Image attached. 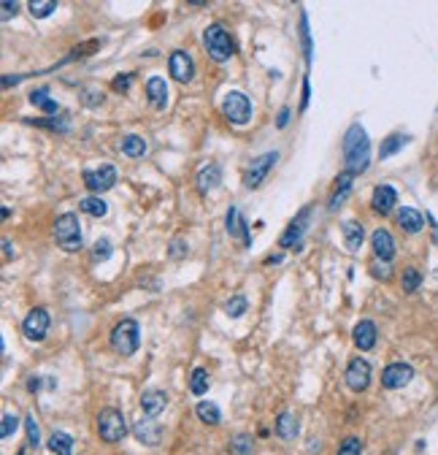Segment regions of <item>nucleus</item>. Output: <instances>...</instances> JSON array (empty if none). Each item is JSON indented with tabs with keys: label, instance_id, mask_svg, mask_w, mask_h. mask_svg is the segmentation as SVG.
<instances>
[{
	"label": "nucleus",
	"instance_id": "obj_1",
	"mask_svg": "<svg viewBox=\"0 0 438 455\" xmlns=\"http://www.w3.org/2000/svg\"><path fill=\"white\" fill-rule=\"evenodd\" d=\"M344 163H347V171L349 174H365L368 171V163H371V141L368 133L360 122L349 125L347 136H344Z\"/></svg>",
	"mask_w": 438,
	"mask_h": 455
},
{
	"label": "nucleus",
	"instance_id": "obj_2",
	"mask_svg": "<svg viewBox=\"0 0 438 455\" xmlns=\"http://www.w3.org/2000/svg\"><path fill=\"white\" fill-rule=\"evenodd\" d=\"M138 344H141L138 322H135L132 318L119 320V322L114 325V331H111V347H114L122 358H130V355H135Z\"/></svg>",
	"mask_w": 438,
	"mask_h": 455
},
{
	"label": "nucleus",
	"instance_id": "obj_3",
	"mask_svg": "<svg viewBox=\"0 0 438 455\" xmlns=\"http://www.w3.org/2000/svg\"><path fill=\"white\" fill-rule=\"evenodd\" d=\"M203 44H206V52L211 54L214 63H227L235 54V44L222 25H209L203 30Z\"/></svg>",
	"mask_w": 438,
	"mask_h": 455
},
{
	"label": "nucleus",
	"instance_id": "obj_4",
	"mask_svg": "<svg viewBox=\"0 0 438 455\" xmlns=\"http://www.w3.org/2000/svg\"><path fill=\"white\" fill-rule=\"evenodd\" d=\"M97 434L108 445L122 442L128 436V420H125V414L119 410H114V407H106V410L97 414Z\"/></svg>",
	"mask_w": 438,
	"mask_h": 455
},
{
	"label": "nucleus",
	"instance_id": "obj_5",
	"mask_svg": "<svg viewBox=\"0 0 438 455\" xmlns=\"http://www.w3.org/2000/svg\"><path fill=\"white\" fill-rule=\"evenodd\" d=\"M54 238L65 252H79L82 249V223L76 214H60L54 220Z\"/></svg>",
	"mask_w": 438,
	"mask_h": 455
},
{
	"label": "nucleus",
	"instance_id": "obj_6",
	"mask_svg": "<svg viewBox=\"0 0 438 455\" xmlns=\"http://www.w3.org/2000/svg\"><path fill=\"white\" fill-rule=\"evenodd\" d=\"M222 111L233 125H246L252 120V100L238 90H230L222 100Z\"/></svg>",
	"mask_w": 438,
	"mask_h": 455
},
{
	"label": "nucleus",
	"instance_id": "obj_7",
	"mask_svg": "<svg viewBox=\"0 0 438 455\" xmlns=\"http://www.w3.org/2000/svg\"><path fill=\"white\" fill-rule=\"evenodd\" d=\"M276 160H279V152H265V155H260V157H255V160H252V166L246 168L244 184H246L249 190H257V187L265 182L268 171L276 166Z\"/></svg>",
	"mask_w": 438,
	"mask_h": 455
},
{
	"label": "nucleus",
	"instance_id": "obj_8",
	"mask_svg": "<svg viewBox=\"0 0 438 455\" xmlns=\"http://www.w3.org/2000/svg\"><path fill=\"white\" fill-rule=\"evenodd\" d=\"M82 177H84V184L92 192H106L117 184V168L111 163H103L100 168H87Z\"/></svg>",
	"mask_w": 438,
	"mask_h": 455
},
{
	"label": "nucleus",
	"instance_id": "obj_9",
	"mask_svg": "<svg viewBox=\"0 0 438 455\" xmlns=\"http://www.w3.org/2000/svg\"><path fill=\"white\" fill-rule=\"evenodd\" d=\"M308 223H311V206H303L301 212H298V217L287 225V230L281 233V238H279V244L281 247H301V241H303V236H306L308 230Z\"/></svg>",
	"mask_w": 438,
	"mask_h": 455
},
{
	"label": "nucleus",
	"instance_id": "obj_10",
	"mask_svg": "<svg viewBox=\"0 0 438 455\" xmlns=\"http://www.w3.org/2000/svg\"><path fill=\"white\" fill-rule=\"evenodd\" d=\"M344 379H347L349 390H354V393L368 390V385H371V364L365 358H351L349 366H347Z\"/></svg>",
	"mask_w": 438,
	"mask_h": 455
},
{
	"label": "nucleus",
	"instance_id": "obj_11",
	"mask_svg": "<svg viewBox=\"0 0 438 455\" xmlns=\"http://www.w3.org/2000/svg\"><path fill=\"white\" fill-rule=\"evenodd\" d=\"M22 331H25V336H27L30 342H44L46 331H49V312H46L44 307L30 309V315L22 322Z\"/></svg>",
	"mask_w": 438,
	"mask_h": 455
},
{
	"label": "nucleus",
	"instance_id": "obj_12",
	"mask_svg": "<svg viewBox=\"0 0 438 455\" xmlns=\"http://www.w3.org/2000/svg\"><path fill=\"white\" fill-rule=\"evenodd\" d=\"M132 436H135L141 445H146V447H157L160 439H163V425H160L154 417H143V420H138V423L132 425Z\"/></svg>",
	"mask_w": 438,
	"mask_h": 455
},
{
	"label": "nucleus",
	"instance_id": "obj_13",
	"mask_svg": "<svg viewBox=\"0 0 438 455\" xmlns=\"http://www.w3.org/2000/svg\"><path fill=\"white\" fill-rule=\"evenodd\" d=\"M414 379V368L408 364H390L382 371V385L387 390H400Z\"/></svg>",
	"mask_w": 438,
	"mask_h": 455
},
{
	"label": "nucleus",
	"instance_id": "obj_14",
	"mask_svg": "<svg viewBox=\"0 0 438 455\" xmlns=\"http://www.w3.org/2000/svg\"><path fill=\"white\" fill-rule=\"evenodd\" d=\"M168 71H171V76H174L176 82H189L195 76V63H192V57L187 52L176 49V52H171V57H168Z\"/></svg>",
	"mask_w": 438,
	"mask_h": 455
},
{
	"label": "nucleus",
	"instance_id": "obj_15",
	"mask_svg": "<svg viewBox=\"0 0 438 455\" xmlns=\"http://www.w3.org/2000/svg\"><path fill=\"white\" fill-rule=\"evenodd\" d=\"M371 206H373V212H379V214H390L395 206H397V192H395V187L379 184V187L373 190Z\"/></svg>",
	"mask_w": 438,
	"mask_h": 455
},
{
	"label": "nucleus",
	"instance_id": "obj_16",
	"mask_svg": "<svg viewBox=\"0 0 438 455\" xmlns=\"http://www.w3.org/2000/svg\"><path fill=\"white\" fill-rule=\"evenodd\" d=\"M224 225H227L230 238H241V241H244V247H252V233H249V225L241 220V214H238V209H235V206H230V209H227Z\"/></svg>",
	"mask_w": 438,
	"mask_h": 455
},
{
	"label": "nucleus",
	"instance_id": "obj_17",
	"mask_svg": "<svg viewBox=\"0 0 438 455\" xmlns=\"http://www.w3.org/2000/svg\"><path fill=\"white\" fill-rule=\"evenodd\" d=\"M371 244H373V255L379 258V260H393L395 258V238L390 230H384V228H379L373 236H371Z\"/></svg>",
	"mask_w": 438,
	"mask_h": 455
},
{
	"label": "nucleus",
	"instance_id": "obj_18",
	"mask_svg": "<svg viewBox=\"0 0 438 455\" xmlns=\"http://www.w3.org/2000/svg\"><path fill=\"white\" fill-rule=\"evenodd\" d=\"M351 336H354V344H357L362 353H368V350L376 347V325H373L371 320H360V322L354 325Z\"/></svg>",
	"mask_w": 438,
	"mask_h": 455
},
{
	"label": "nucleus",
	"instance_id": "obj_19",
	"mask_svg": "<svg viewBox=\"0 0 438 455\" xmlns=\"http://www.w3.org/2000/svg\"><path fill=\"white\" fill-rule=\"evenodd\" d=\"M165 407H168V396L163 390H146L141 396V410L146 417H157L160 412H165Z\"/></svg>",
	"mask_w": 438,
	"mask_h": 455
},
{
	"label": "nucleus",
	"instance_id": "obj_20",
	"mask_svg": "<svg viewBox=\"0 0 438 455\" xmlns=\"http://www.w3.org/2000/svg\"><path fill=\"white\" fill-rule=\"evenodd\" d=\"M276 434H279V439H284V442H292L298 434H301V425H298V417L292 414V412H281L279 417H276Z\"/></svg>",
	"mask_w": 438,
	"mask_h": 455
},
{
	"label": "nucleus",
	"instance_id": "obj_21",
	"mask_svg": "<svg viewBox=\"0 0 438 455\" xmlns=\"http://www.w3.org/2000/svg\"><path fill=\"white\" fill-rule=\"evenodd\" d=\"M146 98H149V103L154 109H165V103H168V85H165L163 76H152L146 82Z\"/></svg>",
	"mask_w": 438,
	"mask_h": 455
},
{
	"label": "nucleus",
	"instance_id": "obj_22",
	"mask_svg": "<svg viewBox=\"0 0 438 455\" xmlns=\"http://www.w3.org/2000/svg\"><path fill=\"white\" fill-rule=\"evenodd\" d=\"M397 225L403 228L406 233H419V230L425 228V217H422V212H417L414 206H403V209L397 212Z\"/></svg>",
	"mask_w": 438,
	"mask_h": 455
},
{
	"label": "nucleus",
	"instance_id": "obj_23",
	"mask_svg": "<svg viewBox=\"0 0 438 455\" xmlns=\"http://www.w3.org/2000/svg\"><path fill=\"white\" fill-rule=\"evenodd\" d=\"M351 182H354V174H349V171H344V174L336 177V187H333V195H330V203H327L330 212H336L338 203L351 192Z\"/></svg>",
	"mask_w": 438,
	"mask_h": 455
},
{
	"label": "nucleus",
	"instance_id": "obj_24",
	"mask_svg": "<svg viewBox=\"0 0 438 455\" xmlns=\"http://www.w3.org/2000/svg\"><path fill=\"white\" fill-rule=\"evenodd\" d=\"M219 184H222V168H219L217 163H209V166H203L198 171V187H200V192H211V190H217Z\"/></svg>",
	"mask_w": 438,
	"mask_h": 455
},
{
	"label": "nucleus",
	"instance_id": "obj_25",
	"mask_svg": "<svg viewBox=\"0 0 438 455\" xmlns=\"http://www.w3.org/2000/svg\"><path fill=\"white\" fill-rule=\"evenodd\" d=\"M341 233H344V244H347V249L349 252H360V247H362V241H365V230L360 223H354V220H347L344 228H341Z\"/></svg>",
	"mask_w": 438,
	"mask_h": 455
},
{
	"label": "nucleus",
	"instance_id": "obj_26",
	"mask_svg": "<svg viewBox=\"0 0 438 455\" xmlns=\"http://www.w3.org/2000/svg\"><path fill=\"white\" fill-rule=\"evenodd\" d=\"M46 445H49V450L54 455H73V439L68 434H62V431H54Z\"/></svg>",
	"mask_w": 438,
	"mask_h": 455
},
{
	"label": "nucleus",
	"instance_id": "obj_27",
	"mask_svg": "<svg viewBox=\"0 0 438 455\" xmlns=\"http://www.w3.org/2000/svg\"><path fill=\"white\" fill-rule=\"evenodd\" d=\"M252 450H255V442L249 434H235L227 442V455H252Z\"/></svg>",
	"mask_w": 438,
	"mask_h": 455
},
{
	"label": "nucleus",
	"instance_id": "obj_28",
	"mask_svg": "<svg viewBox=\"0 0 438 455\" xmlns=\"http://www.w3.org/2000/svg\"><path fill=\"white\" fill-rule=\"evenodd\" d=\"M79 209L89 214V217H106L108 214V203L103 201V198H97V195H89V198H82L79 201Z\"/></svg>",
	"mask_w": 438,
	"mask_h": 455
},
{
	"label": "nucleus",
	"instance_id": "obj_29",
	"mask_svg": "<svg viewBox=\"0 0 438 455\" xmlns=\"http://www.w3.org/2000/svg\"><path fill=\"white\" fill-rule=\"evenodd\" d=\"M195 412H198V417H200L206 425H219V423H222V412H219V407L214 401H198Z\"/></svg>",
	"mask_w": 438,
	"mask_h": 455
},
{
	"label": "nucleus",
	"instance_id": "obj_30",
	"mask_svg": "<svg viewBox=\"0 0 438 455\" xmlns=\"http://www.w3.org/2000/svg\"><path fill=\"white\" fill-rule=\"evenodd\" d=\"M30 103H33V106H38V109L46 111V114H57V111H60L57 100H51V98H49V90H46V87L30 92Z\"/></svg>",
	"mask_w": 438,
	"mask_h": 455
},
{
	"label": "nucleus",
	"instance_id": "obj_31",
	"mask_svg": "<svg viewBox=\"0 0 438 455\" xmlns=\"http://www.w3.org/2000/svg\"><path fill=\"white\" fill-rule=\"evenodd\" d=\"M209 390V371L206 368H192V374H189V393L192 396H203Z\"/></svg>",
	"mask_w": 438,
	"mask_h": 455
},
{
	"label": "nucleus",
	"instance_id": "obj_32",
	"mask_svg": "<svg viewBox=\"0 0 438 455\" xmlns=\"http://www.w3.org/2000/svg\"><path fill=\"white\" fill-rule=\"evenodd\" d=\"M119 146H122V152H125L128 157H143V155H146V141L141 136H125Z\"/></svg>",
	"mask_w": 438,
	"mask_h": 455
},
{
	"label": "nucleus",
	"instance_id": "obj_33",
	"mask_svg": "<svg viewBox=\"0 0 438 455\" xmlns=\"http://www.w3.org/2000/svg\"><path fill=\"white\" fill-rule=\"evenodd\" d=\"M406 141L408 138L400 136V133H395V136H390L384 144H382V149H379V157H393L395 152H400L403 146H406Z\"/></svg>",
	"mask_w": 438,
	"mask_h": 455
},
{
	"label": "nucleus",
	"instance_id": "obj_34",
	"mask_svg": "<svg viewBox=\"0 0 438 455\" xmlns=\"http://www.w3.org/2000/svg\"><path fill=\"white\" fill-rule=\"evenodd\" d=\"M54 8H57L54 0H30V14H33L36 19H46Z\"/></svg>",
	"mask_w": 438,
	"mask_h": 455
},
{
	"label": "nucleus",
	"instance_id": "obj_35",
	"mask_svg": "<svg viewBox=\"0 0 438 455\" xmlns=\"http://www.w3.org/2000/svg\"><path fill=\"white\" fill-rule=\"evenodd\" d=\"M111 258V241L108 238H97L95 247H92V260L95 263H106Z\"/></svg>",
	"mask_w": 438,
	"mask_h": 455
},
{
	"label": "nucleus",
	"instance_id": "obj_36",
	"mask_svg": "<svg viewBox=\"0 0 438 455\" xmlns=\"http://www.w3.org/2000/svg\"><path fill=\"white\" fill-rule=\"evenodd\" d=\"M224 312H227V318H241L244 312H246V296H233L230 301H227V307H224Z\"/></svg>",
	"mask_w": 438,
	"mask_h": 455
},
{
	"label": "nucleus",
	"instance_id": "obj_37",
	"mask_svg": "<svg viewBox=\"0 0 438 455\" xmlns=\"http://www.w3.org/2000/svg\"><path fill=\"white\" fill-rule=\"evenodd\" d=\"M419 285H422V274L417 271V269H406L403 271V290L406 293H417Z\"/></svg>",
	"mask_w": 438,
	"mask_h": 455
},
{
	"label": "nucleus",
	"instance_id": "obj_38",
	"mask_svg": "<svg viewBox=\"0 0 438 455\" xmlns=\"http://www.w3.org/2000/svg\"><path fill=\"white\" fill-rule=\"evenodd\" d=\"M16 428H19V417H16V414H11V412H5V414H3V428H0V436H3V439H11V436L16 434Z\"/></svg>",
	"mask_w": 438,
	"mask_h": 455
},
{
	"label": "nucleus",
	"instance_id": "obj_39",
	"mask_svg": "<svg viewBox=\"0 0 438 455\" xmlns=\"http://www.w3.org/2000/svg\"><path fill=\"white\" fill-rule=\"evenodd\" d=\"M371 274H373L376 279L387 282V279L393 276V266H390L387 260H379V258H373V260H371Z\"/></svg>",
	"mask_w": 438,
	"mask_h": 455
},
{
	"label": "nucleus",
	"instance_id": "obj_40",
	"mask_svg": "<svg viewBox=\"0 0 438 455\" xmlns=\"http://www.w3.org/2000/svg\"><path fill=\"white\" fill-rule=\"evenodd\" d=\"M362 453V442L357 436H347L341 445H338V455H360Z\"/></svg>",
	"mask_w": 438,
	"mask_h": 455
},
{
	"label": "nucleus",
	"instance_id": "obj_41",
	"mask_svg": "<svg viewBox=\"0 0 438 455\" xmlns=\"http://www.w3.org/2000/svg\"><path fill=\"white\" fill-rule=\"evenodd\" d=\"M25 428H27V442H30V447H38V423H36L33 414L25 417Z\"/></svg>",
	"mask_w": 438,
	"mask_h": 455
},
{
	"label": "nucleus",
	"instance_id": "obj_42",
	"mask_svg": "<svg viewBox=\"0 0 438 455\" xmlns=\"http://www.w3.org/2000/svg\"><path fill=\"white\" fill-rule=\"evenodd\" d=\"M301 38H303V54H306V63H311V36H308L306 14H301Z\"/></svg>",
	"mask_w": 438,
	"mask_h": 455
},
{
	"label": "nucleus",
	"instance_id": "obj_43",
	"mask_svg": "<svg viewBox=\"0 0 438 455\" xmlns=\"http://www.w3.org/2000/svg\"><path fill=\"white\" fill-rule=\"evenodd\" d=\"M27 122L41 125V128H49V131H68V122H65V120H51V122H46V120H27Z\"/></svg>",
	"mask_w": 438,
	"mask_h": 455
},
{
	"label": "nucleus",
	"instance_id": "obj_44",
	"mask_svg": "<svg viewBox=\"0 0 438 455\" xmlns=\"http://www.w3.org/2000/svg\"><path fill=\"white\" fill-rule=\"evenodd\" d=\"M187 249H189V247H187L184 238H174V241H171V258H174V260H181V258L187 255Z\"/></svg>",
	"mask_w": 438,
	"mask_h": 455
},
{
	"label": "nucleus",
	"instance_id": "obj_45",
	"mask_svg": "<svg viewBox=\"0 0 438 455\" xmlns=\"http://www.w3.org/2000/svg\"><path fill=\"white\" fill-rule=\"evenodd\" d=\"M130 82H132L130 74H122V76H117V79H114V85H111V87H114L117 92H128L130 90Z\"/></svg>",
	"mask_w": 438,
	"mask_h": 455
},
{
	"label": "nucleus",
	"instance_id": "obj_46",
	"mask_svg": "<svg viewBox=\"0 0 438 455\" xmlns=\"http://www.w3.org/2000/svg\"><path fill=\"white\" fill-rule=\"evenodd\" d=\"M16 8H19L16 3H11V0H3V3H0V11H3V14H0V16H3V19H11V16L16 14Z\"/></svg>",
	"mask_w": 438,
	"mask_h": 455
},
{
	"label": "nucleus",
	"instance_id": "obj_47",
	"mask_svg": "<svg viewBox=\"0 0 438 455\" xmlns=\"http://www.w3.org/2000/svg\"><path fill=\"white\" fill-rule=\"evenodd\" d=\"M287 122H290V109H281V111H279L276 125H279V128H287Z\"/></svg>",
	"mask_w": 438,
	"mask_h": 455
},
{
	"label": "nucleus",
	"instance_id": "obj_48",
	"mask_svg": "<svg viewBox=\"0 0 438 455\" xmlns=\"http://www.w3.org/2000/svg\"><path fill=\"white\" fill-rule=\"evenodd\" d=\"M3 249H5V260H11L16 252H14V247H11V241L8 238H3Z\"/></svg>",
	"mask_w": 438,
	"mask_h": 455
},
{
	"label": "nucleus",
	"instance_id": "obj_49",
	"mask_svg": "<svg viewBox=\"0 0 438 455\" xmlns=\"http://www.w3.org/2000/svg\"><path fill=\"white\" fill-rule=\"evenodd\" d=\"M27 388H30V393H36V390H41V377H30V382H27Z\"/></svg>",
	"mask_w": 438,
	"mask_h": 455
},
{
	"label": "nucleus",
	"instance_id": "obj_50",
	"mask_svg": "<svg viewBox=\"0 0 438 455\" xmlns=\"http://www.w3.org/2000/svg\"><path fill=\"white\" fill-rule=\"evenodd\" d=\"M308 98H311V92H308V79H303V100H301V109L308 106Z\"/></svg>",
	"mask_w": 438,
	"mask_h": 455
},
{
	"label": "nucleus",
	"instance_id": "obj_51",
	"mask_svg": "<svg viewBox=\"0 0 438 455\" xmlns=\"http://www.w3.org/2000/svg\"><path fill=\"white\" fill-rule=\"evenodd\" d=\"M25 76H3V87H11V85H16V82H22Z\"/></svg>",
	"mask_w": 438,
	"mask_h": 455
},
{
	"label": "nucleus",
	"instance_id": "obj_52",
	"mask_svg": "<svg viewBox=\"0 0 438 455\" xmlns=\"http://www.w3.org/2000/svg\"><path fill=\"white\" fill-rule=\"evenodd\" d=\"M265 263H268V266H273V263H281V255H270V258H265Z\"/></svg>",
	"mask_w": 438,
	"mask_h": 455
}]
</instances>
